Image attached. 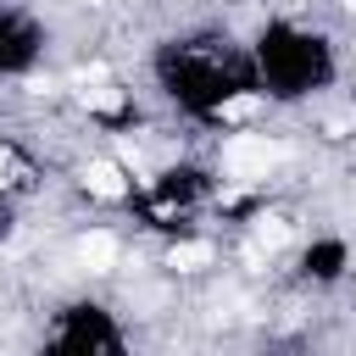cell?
<instances>
[{
    "mask_svg": "<svg viewBox=\"0 0 356 356\" xmlns=\"http://www.w3.org/2000/svg\"><path fill=\"white\" fill-rule=\"evenodd\" d=\"M145 72L161 111L195 134L228 139V134H250V122L267 117L250 56H245V33H222L211 22L172 28L150 44Z\"/></svg>",
    "mask_w": 356,
    "mask_h": 356,
    "instance_id": "cell-1",
    "label": "cell"
},
{
    "mask_svg": "<svg viewBox=\"0 0 356 356\" xmlns=\"http://www.w3.org/2000/svg\"><path fill=\"white\" fill-rule=\"evenodd\" d=\"M245 56L267 111H312L345 83V44L312 11H261L245 33Z\"/></svg>",
    "mask_w": 356,
    "mask_h": 356,
    "instance_id": "cell-2",
    "label": "cell"
},
{
    "mask_svg": "<svg viewBox=\"0 0 356 356\" xmlns=\"http://www.w3.org/2000/svg\"><path fill=\"white\" fill-rule=\"evenodd\" d=\"M39 345L56 350V356H128L134 328H128L117 300H106L95 289H78V295L50 306V317L39 328Z\"/></svg>",
    "mask_w": 356,
    "mask_h": 356,
    "instance_id": "cell-3",
    "label": "cell"
},
{
    "mask_svg": "<svg viewBox=\"0 0 356 356\" xmlns=\"http://www.w3.org/2000/svg\"><path fill=\"white\" fill-rule=\"evenodd\" d=\"M50 50H56L50 22L33 6H22V0H0V100L17 83H28L50 61Z\"/></svg>",
    "mask_w": 356,
    "mask_h": 356,
    "instance_id": "cell-4",
    "label": "cell"
},
{
    "mask_svg": "<svg viewBox=\"0 0 356 356\" xmlns=\"http://www.w3.org/2000/svg\"><path fill=\"white\" fill-rule=\"evenodd\" d=\"M350 273H356V245H350V234H339V228L306 234V239L295 245V256H289V278H295L300 289H312V295L339 289Z\"/></svg>",
    "mask_w": 356,
    "mask_h": 356,
    "instance_id": "cell-5",
    "label": "cell"
},
{
    "mask_svg": "<svg viewBox=\"0 0 356 356\" xmlns=\"http://www.w3.org/2000/svg\"><path fill=\"white\" fill-rule=\"evenodd\" d=\"M22 228H28V217H22V195L0 178V250H11V245L22 239Z\"/></svg>",
    "mask_w": 356,
    "mask_h": 356,
    "instance_id": "cell-6",
    "label": "cell"
},
{
    "mask_svg": "<svg viewBox=\"0 0 356 356\" xmlns=\"http://www.w3.org/2000/svg\"><path fill=\"white\" fill-rule=\"evenodd\" d=\"M345 6H356V0H345Z\"/></svg>",
    "mask_w": 356,
    "mask_h": 356,
    "instance_id": "cell-7",
    "label": "cell"
}]
</instances>
